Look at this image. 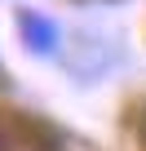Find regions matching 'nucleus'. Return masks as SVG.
Masks as SVG:
<instances>
[{"label":"nucleus","instance_id":"1","mask_svg":"<svg viewBox=\"0 0 146 151\" xmlns=\"http://www.w3.org/2000/svg\"><path fill=\"white\" fill-rule=\"evenodd\" d=\"M18 31H22V45L31 49V53H53L58 49V27H53V18H44V14H36V9H27L22 18H18Z\"/></svg>","mask_w":146,"mask_h":151}]
</instances>
